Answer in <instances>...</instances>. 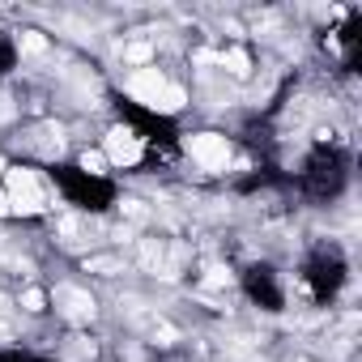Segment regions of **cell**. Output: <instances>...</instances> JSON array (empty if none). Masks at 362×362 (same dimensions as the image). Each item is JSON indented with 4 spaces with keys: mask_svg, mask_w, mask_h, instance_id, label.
I'll list each match as a JSON object with an SVG mask.
<instances>
[{
    "mask_svg": "<svg viewBox=\"0 0 362 362\" xmlns=\"http://www.w3.org/2000/svg\"><path fill=\"white\" fill-rule=\"evenodd\" d=\"M166 77L158 73V69H136L132 77H128V94L136 98V103H145V107H158V98L166 94Z\"/></svg>",
    "mask_w": 362,
    "mask_h": 362,
    "instance_id": "277c9868",
    "label": "cell"
},
{
    "mask_svg": "<svg viewBox=\"0 0 362 362\" xmlns=\"http://www.w3.org/2000/svg\"><path fill=\"white\" fill-rule=\"evenodd\" d=\"M209 286H230V273H226L222 264H214V269H209Z\"/></svg>",
    "mask_w": 362,
    "mask_h": 362,
    "instance_id": "4fadbf2b",
    "label": "cell"
},
{
    "mask_svg": "<svg viewBox=\"0 0 362 362\" xmlns=\"http://www.w3.org/2000/svg\"><path fill=\"white\" fill-rule=\"evenodd\" d=\"M222 64H226L235 77H247V73H252V60H247V52H243V47H230V52L222 56Z\"/></svg>",
    "mask_w": 362,
    "mask_h": 362,
    "instance_id": "8992f818",
    "label": "cell"
},
{
    "mask_svg": "<svg viewBox=\"0 0 362 362\" xmlns=\"http://www.w3.org/2000/svg\"><path fill=\"white\" fill-rule=\"evenodd\" d=\"M86 269H90V273H103V277H115V273H124V264H119L115 256H90V260H86Z\"/></svg>",
    "mask_w": 362,
    "mask_h": 362,
    "instance_id": "ba28073f",
    "label": "cell"
},
{
    "mask_svg": "<svg viewBox=\"0 0 362 362\" xmlns=\"http://www.w3.org/2000/svg\"><path fill=\"white\" fill-rule=\"evenodd\" d=\"M119 209H124V214H128V222H145V218H149V209H145V205H141V201H124V205H119Z\"/></svg>",
    "mask_w": 362,
    "mask_h": 362,
    "instance_id": "8fae6325",
    "label": "cell"
},
{
    "mask_svg": "<svg viewBox=\"0 0 362 362\" xmlns=\"http://www.w3.org/2000/svg\"><path fill=\"white\" fill-rule=\"evenodd\" d=\"M5 179H9V188H5V197H9V209L13 214H39L43 209V188H39V179H35V170H5Z\"/></svg>",
    "mask_w": 362,
    "mask_h": 362,
    "instance_id": "6da1fadb",
    "label": "cell"
},
{
    "mask_svg": "<svg viewBox=\"0 0 362 362\" xmlns=\"http://www.w3.org/2000/svg\"><path fill=\"white\" fill-rule=\"evenodd\" d=\"M9 307H13V303H9L5 294H0V315H9Z\"/></svg>",
    "mask_w": 362,
    "mask_h": 362,
    "instance_id": "2e32d148",
    "label": "cell"
},
{
    "mask_svg": "<svg viewBox=\"0 0 362 362\" xmlns=\"http://www.w3.org/2000/svg\"><path fill=\"white\" fill-rule=\"evenodd\" d=\"M43 303H47V298H43L39 290H26V294H22V307H26V311H43Z\"/></svg>",
    "mask_w": 362,
    "mask_h": 362,
    "instance_id": "7c38bea8",
    "label": "cell"
},
{
    "mask_svg": "<svg viewBox=\"0 0 362 362\" xmlns=\"http://www.w3.org/2000/svg\"><path fill=\"white\" fill-rule=\"evenodd\" d=\"M103 166H107V158H103L98 149H86V153H81V170H90V175H103Z\"/></svg>",
    "mask_w": 362,
    "mask_h": 362,
    "instance_id": "30bf717a",
    "label": "cell"
},
{
    "mask_svg": "<svg viewBox=\"0 0 362 362\" xmlns=\"http://www.w3.org/2000/svg\"><path fill=\"white\" fill-rule=\"evenodd\" d=\"M9 337H13V332H9V324H0V341H9Z\"/></svg>",
    "mask_w": 362,
    "mask_h": 362,
    "instance_id": "e0dca14e",
    "label": "cell"
},
{
    "mask_svg": "<svg viewBox=\"0 0 362 362\" xmlns=\"http://www.w3.org/2000/svg\"><path fill=\"white\" fill-rule=\"evenodd\" d=\"M56 303L64 307L69 320H94V298L86 290H77V286H60L56 290Z\"/></svg>",
    "mask_w": 362,
    "mask_h": 362,
    "instance_id": "5b68a950",
    "label": "cell"
},
{
    "mask_svg": "<svg viewBox=\"0 0 362 362\" xmlns=\"http://www.w3.org/2000/svg\"><path fill=\"white\" fill-rule=\"evenodd\" d=\"M188 153H192L205 170H222V166L230 162V145H226V136H218V132L192 136V141H188Z\"/></svg>",
    "mask_w": 362,
    "mask_h": 362,
    "instance_id": "7a4b0ae2",
    "label": "cell"
},
{
    "mask_svg": "<svg viewBox=\"0 0 362 362\" xmlns=\"http://www.w3.org/2000/svg\"><path fill=\"white\" fill-rule=\"evenodd\" d=\"M18 47H22L26 56H43V52H47V39H43L39 30H22V35H18Z\"/></svg>",
    "mask_w": 362,
    "mask_h": 362,
    "instance_id": "52a82bcc",
    "label": "cell"
},
{
    "mask_svg": "<svg viewBox=\"0 0 362 362\" xmlns=\"http://www.w3.org/2000/svg\"><path fill=\"white\" fill-rule=\"evenodd\" d=\"M179 107H184V90H179V86H166V94L158 98L153 111H179Z\"/></svg>",
    "mask_w": 362,
    "mask_h": 362,
    "instance_id": "9c48e42d",
    "label": "cell"
},
{
    "mask_svg": "<svg viewBox=\"0 0 362 362\" xmlns=\"http://www.w3.org/2000/svg\"><path fill=\"white\" fill-rule=\"evenodd\" d=\"M5 214H13V209H9V197L0 192V218H5Z\"/></svg>",
    "mask_w": 362,
    "mask_h": 362,
    "instance_id": "9a60e30c",
    "label": "cell"
},
{
    "mask_svg": "<svg viewBox=\"0 0 362 362\" xmlns=\"http://www.w3.org/2000/svg\"><path fill=\"white\" fill-rule=\"evenodd\" d=\"M128 60H149V47H145V43H136V47H128Z\"/></svg>",
    "mask_w": 362,
    "mask_h": 362,
    "instance_id": "5bb4252c",
    "label": "cell"
},
{
    "mask_svg": "<svg viewBox=\"0 0 362 362\" xmlns=\"http://www.w3.org/2000/svg\"><path fill=\"white\" fill-rule=\"evenodd\" d=\"M141 141H136V132L132 128H111L107 132V162H115V166H132V162H141Z\"/></svg>",
    "mask_w": 362,
    "mask_h": 362,
    "instance_id": "3957f363",
    "label": "cell"
},
{
    "mask_svg": "<svg viewBox=\"0 0 362 362\" xmlns=\"http://www.w3.org/2000/svg\"><path fill=\"white\" fill-rule=\"evenodd\" d=\"M5 170H9V166H5V158H0V175H5Z\"/></svg>",
    "mask_w": 362,
    "mask_h": 362,
    "instance_id": "ac0fdd59",
    "label": "cell"
}]
</instances>
